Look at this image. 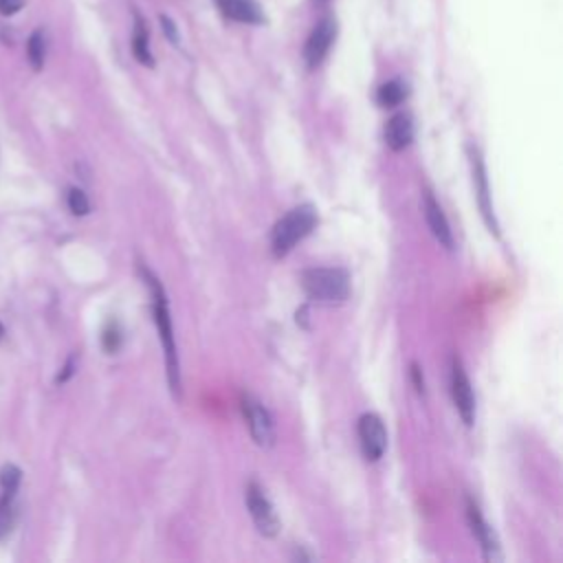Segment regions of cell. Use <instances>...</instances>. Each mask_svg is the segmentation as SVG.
I'll return each mask as SVG.
<instances>
[{
    "label": "cell",
    "instance_id": "4",
    "mask_svg": "<svg viewBox=\"0 0 563 563\" xmlns=\"http://www.w3.org/2000/svg\"><path fill=\"white\" fill-rule=\"evenodd\" d=\"M356 431H358V442H361L365 460L367 462L380 460L387 449V431H385L380 416H376L372 411L361 413L358 422H356Z\"/></svg>",
    "mask_w": 563,
    "mask_h": 563
},
{
    "label": "cell",
    "instance_id": "1",
    "mask_svg": "<svg viewBox=\"0 0 563 563\" xmlns=\"http://www.w3.org/2000/svg\"><path fill=\"white\" fill-rule=\"evenodd\" d=\"M143 277L147 279V286H150V292H152L154 323L158 328V334H161V341H163V347H165L169 387L178 396L180 394V365H178V352H176V343H174V330H172V317H169V308H167V297H165V290H163L161 282L147 268H143Z\"/></svg>",
    "mask_w": 563,
    "mask_h": 563
},
{
    "label": "cell",
    "instance_id": "2",
    "mask_svg": "<svg viewBox=\"0 0 563 563\" xmlns=\"http://www.w3.org/2000/svg\"><path fill=\"white\" fill-rule=\"evenodd\" d=\"M317 227V211L312 205H299L290 209L271 233V249L275 257L288 255L312 229Z\"/></svg>",
    "mask_w": 563,
    "mask_h": 563
},
{
    "label": "cell",
    "instance_id": "21",
    "mask_svg": "<svg viewBox=\"0 0 563 563\" xmlns=\"http://www.w3.org/2000/svg\"><path fill=\"white\" fill-rule=\"evenodd\" d=\"M161 22H163V29H165V33L169 35V40L176 44L178 42V33H176V29H174V24L167 20V18H161Z\"/></svg>",
    "mask_w": 563,
    "mask_h": 563
},
{
    "label": "cell",
    "instance_id": "13",
    "mask_svg": "<svg viewBox=\"0 0 563 563\" xmlns=\"http://www.w3.org/2000/svg\"><path fill=\"white\" fill-rule=\"evenodd\" d=\"M220 11L235 20V22H246V24H260L264 18H262V11L257 7L255 0H216Z\"/></svg>",
    "mask_w": 563,
    "mask_h": 563
},
{
    "label": "cell",
    "instance_id": "22",
    "mask_svg": "<svg viewBox=\"0 0 563 563\" xmlns=\"http://www.w3.org/2000/svg\"><path fill=\"white\" fill-rule=\"evenodd\" d=\"M411 374H413L416 389L422 394V391H424V383H422V378H420V367H418V363H413V365H411Z\"/></svg>",
    "mask_w": 563,
    "mask_h": 563
},
{
    "label": "cell",
    "instance_id": "5",
    "mask_svg": "<svg viewBox=\"0 0 563 563\" xmlns=\"http://www.w3.org/2000/svg\"><path fill=\"white\" fill-rule=\"evenodd\" d=\"M242 413L246 418L249 431L253 435V440L260 446H273L275 442V429H273V418L266 411V407L251 394H242Z\"/></svg>",
    "mask_w": 563,
    "mask_h": 563
},
{
    "label": "cell",
    "instance_id": "17",
    "mask_svg": "<svg viewBox=\"0 0 563 563\" xmlns=\"http://www.w3.org/2000/svg\"><path fill=\"white\" fill-rule=\"evenodd\" d=\"M20 479H22V473H20L18 466H13V464H4V466H2V471H0V486H2V493H18Z\"/></svg>",
    "mask_w": 563,
    "mask_h": 563
},
{
    "label": "cell",
    "instance_id": "8",
    "mask_svg": "<svg viewBox=\"0 0 563 563\" xmlns=\"http://www.w3.org/2000/svg\"><path fill=\"white\" fill-rule=\"evenodd\" d=\"M334 35H336V24H334V20H330V18L321 20V22L312 29V33H310V37H308V42H306V48H303V57H306V62H308L310 68H317V66L323 62V57L328 55V51H330V46H332Z\"/></svg>",
    "mask_w": 563,
    "mask_h": 563
},
{
    "label": "cell",
    "instance_id": "16",
    "mask_svg": "<svg viewBox=\"0 0 563 563\" xmlns=\"http://www.w3.org/2000/svg\"><path fill=\"white\" fill-rule=\"evenodd\" d=\"M26 57L33 66V70H40L44 66V57H46V40H44V33L42 31H35L31 37H29V44H26Z\"/></svg>",
    "mask_w": 563,
    "mask_h": 563
},
{
    "label": "cell",
    "instance_id": "6",
    "mask_svg": "<svg viewBox=\"0 0 563 563\" xmlns=\"http://www.w3.org/2000/svg\"><path fill=\"white\" fill-rule=\"evenodd\" d=\"M246 506L251 510V517H253L257 530L264 537H275L277 530H279V519L275 515L273 504L268 501V497L264 495V490L255 482H251L246 486Z\"/></svg>",
    "mask_w": 563,
    "mask_h": 563
},
{
    "label": "cell",
    "instance_id": "11",
    "mask_svg": "<svg viewBox=\"0 0 563 563\" xmlns=\"http://www.w3.org/2000/svg\"><path fill=\"white\" fill-rule=\"evenodd\" d=\"M422 209H424V218L427 224L431 229V233L435 235V240L444 246V249H453V233L449 227V220L442 211V207L435 202L431 191H424V200H422Z\"/></svg>",
    "mask_w": 563,
    "mask_h": 563
},
{
    "label": "cell",
    "instance_id": "19",
    "mask_svg": "<svg viewBox=\"0 0 563 563\" xmlns=\"http://www.w3.org/2000/svg\"><path fill=\"white\" fill-rule=\"evenodd\" d=\"M103 347L108 350V352H114L117 347H119V343H121V334H119V328H117V323H108L106 325V330H103Z\"/></svg>",
    "mask_w": 563,
    "mask_h": 563
},
{
    "label": "cell",
    "instance_id": "3",
    "mask_svg": "<svg viewBox=\"0 0 563 563\" xmlns=\"http://www.w3.org/2000/svg\"><path fill=\"white\" fill-rule=\"evenodd\" d=\"M306 295L321 303H341L350 295V275L343 268H308L301 273Z\"/></svg>",
    "mask_w": 563,
    "mask_h": 563
},
{
    "label": "cell",
    "instance_id": "9",
    "mask_svg": "<svg viewBox=\"0 0 563 563\" xmlns=\"http://www.w3.org/2000/svg\"><path fill=\"white\" fill-rule=\"evenodd\" d=\"M466 515H468V523H471V530L473 534L477 537L479 545H482V552H484V559L486 561H501V550H499V541L493 532V528L484 521L479 508L468 499L466 501Z\"/></svg>",
    "mask_w": 563,
    "mask_h": 563
},
{
    "label": "cell",
    "instance_id": "20",
    "mask_svg": "<svg viewBox=\"0 0 563 563\" xmlns=\"http://www.w3.org/2000/svg\"><path fill=\"white\" fill-rule=\"evenodd\" d=\"M24 7V0H0V13L2 15H13Z\"/></svg>",
    "mask_w": 563,
    "mask_h": 563
},
{
    "label": "cell",
    "instance_id": "14",
    "mask_svg": "<svg viewBox=\"0 0 563 563\" xmlns=\"http://www.w3.org/2000/svg\"><path fill=\"white\" fill-rule=\"evenodd\" d=\"M132 53L141 64L154 66V57H152L150 44H147V26H145L143 18H139V15L134 22V33H132Z\"/></svg>",
    "mask_w": 563,
    "mask_h": 563
},
{
    "label": "cell",
    "instance_id": "12",
    "mask_svg": "<svg viewBox=\"0 0 563 563\" xmlns=\"http://www.w3.org/2000/svg\"><path fill=\"white\" fill-rule=\"evenodd\" d=\"M413 139V121L409 112L394 114L385 125V143L389 150L400 152L405 150Z\"/></svg>",
    "mask_w": 563,
    "mask_h": 563
},
{
    "label": "cell",
    "instance_id": "15",
    "mask_svg": "<svg viewBox=\"0 0 563 563\" xmlns=\"http://www.w3.org/2000/svg\"><path fill=\"white\" fill-rule=\"evenodd\" d=\"M405 97H407V84L400 81V79L385 81V84L378 86V90H376V101H378V106H383V108H394V106H398Z\"/></svg>",
    "mask_w": 563,
    "mask_h": 563
},
{
    "label": "cell",
    "instance_id": "10",
    "mask_svg": "<svg viewBox=\"0 0 563 563\" xmlns=\"http://www.w3.org/2000/svg\"><path fill=\"white\" fill-rule=\"evenodd\" d=\"M471 163H473V180H475V191H477V202L482 209V216L486 220V224L490 227V231L497 233V222L493 216V205H490V191H488V178H486V169H484V161L479 156L477 150L471 147Z\"/></svg>",
    "mask_w": 563,
    "mask_h": 563
},
{
    "label": "cell",
    "instance_id": "18",
    "mask_svg": "<svg viewBox=\"0 0 563 563\" xmlns=\"http://www.w3.org/2000/svg\"><path fill=\"white\" fill-rule=\"evenodd\" d=\"M66 200H68V209L75 213V216H86L90 211V202H88V196L77 189V187H70L68 194H66Z\"/></svg>",
    "mask_w": 563,
    "mask_h": 563
},
{
    "label": "cell",
    "instance_id": "7",
    "mask_svg": "<svg viewBox=\"0 0 563 563\" xmlns=\"http://www.w3.org/2000/svg\"><path fill=\"white\" fill-rule=\"evenodd\" d=\"M451 396L455 402L457 413L462 416L464 424H473L475 418V398H473V389H471V380L462 367V361L455 356L451 363Z\"/></svg>",
    "mask_w": 563,
    "mask_h": 563
}]
</instances>
